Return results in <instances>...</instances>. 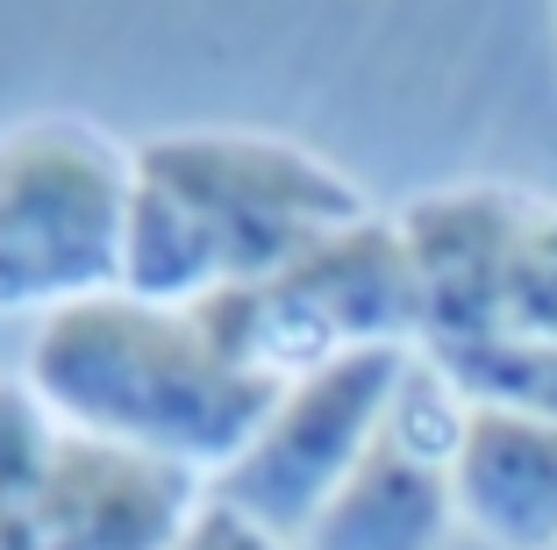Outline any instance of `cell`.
<instances>
[{
    "label": "cell",
    "instance_id": "6da1fadb",
    "mask_svg": "<svg viewBox=\"0 0 557 550\" xmlns=\"http://www.w3.org/2000/svg\"><path fill=\"white\" fill-rule=\"evenodd\" d=\"M364 186L322 150L264 130H164L129 144L122 293L200 308L286 272L336 229L364 222Z\"/></svg>",
    "mask_w": 557,
    "mask_h": 550
},
{
    "label": "cell",
    "instance_id": "7a4b0ae2",
    "mask_svg": "<svg viewBox=\"0 0 557 550\" xmlns=\"http://www.w3.org/2000/svg\"><path fill=\"white\" fill-rule=\"evenodd\" d=\"M22 379L65 429L194 465L208 486L250 451V437L286 393L244 372L200 329L194 308L136 301L122 286L44 315L22 357Z\"/></svg>",
    "mask_w": 557,
    "mask_h": 550
},
{
    "label": "cell",
    "instance_id": "3957f363",
    "mask_svg": "<svg viewBox=\"0 0 557 550\" xmlns=\"http://www.w3.org/2000/svg\"><path fill=\"white\" fill-rule=\"evenodd\" d=\"M394 222L422 286L414 357L472 407L557 415V194L465 179Z\"/></svg>",
    "mask_w": 557,
    "mask_h": 550
},
{
    "label": "cell",
    "instance_id": "277c9868",
    "mask_svg": "<svg viewBox=\"0 0 557 550\" xmlns=\"http://www.w3.org/2000/svg\"><path fill=\"white\" fill-rule=\"evenodd\" d=\"M129 144L86 114L0 130V315H58L122 286Z\"/></svg>",
    "mask_w": 557,
    "mask_h": 550
},
{
    "label": "cell",
    "instance_id": "5b68a950",
    "mask_svg": "<svg viewBox=\"0 0 557 550\" xmlns=\"http://www.w3.org/2000/svg\"><path fill=\"white\" fill-rule=\"evenodd\" d=\"M200 329L244 365V372L294 387V379L322 372L350 351H414L422 329V286H414V258L394 215H364V222L336 229L314 243L308 258L286 272L258 279V286H230L200 301Z\"/></svg>",
    "mask_w": 557,
    "mask_h": 550
},
{
    "label": "cell",
    "instance_id": "8992f818",
    "mask_svg": "<svg viewBox=\"0 0 557 550\" xmlns=\"http://www.w3.org/2000/svg\"><path fill=\"white\" fill-rule=\"evenodd\" d=\"M408 365L414 351L386 343V351H350L322 372L294 379L264 415V429L250 437V451L230 472H214L208 493L250 515L258 529H272L278 543H300V529L322 515V501L358 472V457L386 429Z\"/></svg>",
    "mask_w": 557,
    "mask_h": 550
},
{
    "label": "cell",
    "instance_id": "52a82bcc",
    "mask_svg": "<svg viewBox=\"0 0 557 550\" xmlns=\"http://www.w3.org/2000/svg\"><path fill=\"white\" fill-rule=\"evenodd\" d=\"M200 508L208 479L194 465L65 429L36 501L0 529V550H180Z\"/></svg>",
    "mask_w": 557,
    "mask_h": 550
},
{
    "label": "cell",
    "instance_id": "ba28073f",
    "mask_svg": "<svg viewBox=\"0 0 557 550\" xmlns=\"http://www.w3.org/2000/svg\"><path fill=\"white\" fill-rule=\"evenodd\" d=\"M450 501L493 550H557V415L472 407L450 457Z\"/></svg>",
    "mask_w": 557,
    "mask_h": 550
},
{
    "label": "cell",
    "instance_id": "9c48e42d",
    "mask_svg": "<svg viewBox=\"0 0 557 550\" xmlns=\"http://www.w3.org/2000/svg\"><path fill=\"white\" fill-rule=\"evenodd\" d=\"M450 522H458L450 465L414 451L394 421H386L372 437V451L358 457V472L300 529L294 550H443Z\"/></svg>",
    "mask_w": 557,
    "mask_h": 550
},
{
    "label": "cell",
    "instance_id": "30bf717a",
    "mask_svg": "<svg viewBox=\"0 0 557 550\" xmlns=\"http://www.w3.org/2000/svg\"><path fill=\"white\" fill-rule=\"evenodd\" d=\"M58 437H65V421L36 401L29 379H0V529L36 501V486L58 457Z\"/></svg>",
    "mask_w": 557,
    "mask_h": 550
},
{
    "label": "cell",
    "instance_id": "8fae6325",
    "mask_svg": "<svg viewBox=\"0 0 557 550\" xmlns=\"http://www.w3.org/2000/svg\"><path fill=\"white\" fill-rule=\"evenodd\" d=\"M180 550H294V543H278L272 529H258L250 515H236V508H222L208 493V508H200V522L180 536Z\"/></svg>",
    "mask_w": 557,
    "mask_h": 550
}]
</instances>
